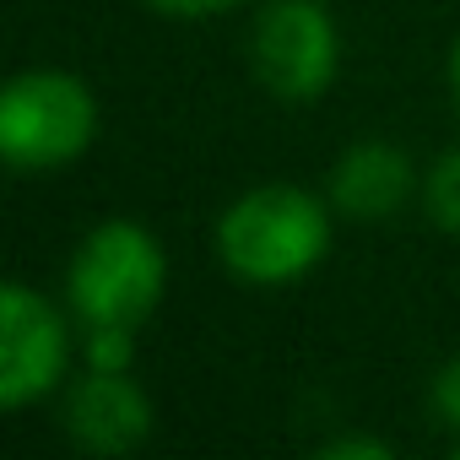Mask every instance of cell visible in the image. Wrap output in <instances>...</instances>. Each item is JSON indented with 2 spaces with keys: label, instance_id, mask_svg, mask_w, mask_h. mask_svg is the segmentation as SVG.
Wrapping results in <instances>:
<instances>
[{
  "label": "cell",
  "instance_id": "3",
  "mask_svg": "<svg viewBox=\"0 0 460 460\" xmlns=\"http://www.w3.org/2000/svg\"><path fill=\"white\" fill-rule=\"evenodd\" d=\"M98 93L66 66H28L0 93V157L17 173H60L98 141Z\"/></svg>",
  "mask_w": 460,
  "mask_h": 460
},
{
  "label": "cell",
  "instance_id": "12",
  "mask_svg": "<svg viewBox=\"0 0 460 460\" xmlns=\"http://www.w3.org/2000/svg\"><path fill=\"white\" fill-rule=\"evenodd\" d=\"M320 455H325V460H390V444H385V438H358V433H347V438L320 444Z\"/></svg>",
  "mask_w": 460,
  "mask_h": 460
},
{
  "label": "cell",
  "instance_id": "9",
  "mask_svg": "<svg viewBox=\"0 0 460 460\" xmlns=\"http://www.w3.org/2000/svg\"><path fill=\"white\" fill-rule=\"evenodd\" d=\"M82 352L93 368H130L136 363V331H82Z\"/></svg>",
  "mask_w": 460,
  "mask_h": 460
},
{
  "label": "cell",
  "instance_id": "8",
  "mask_svg": "<svg viewBox=\"0 0 460 460\" xmlns=\"http://www.w3.org/2000/svg\"><path fill=\"white\" fill-rule=\"evenodd\" d=\"M417 200H422V211H428V222L438 227V234L460 239V141L428 163L422 195H417Z\"/></svg>",
  "mask_w": 460,
  "mask_h": 460
},
{
  "label": "cell",
  "instance_id": "7",
  "mask_svg": "<svg viewBox=\"0 0 460 460\" xmlns=\"http://www.w3.org/2000/svg\"><path fill=\"white\" fill-rule=\"evenodd\" d=\"M325 195L352 222H385V217L406 211L422 195V173H417L406 146L368 136V141H352L336 157V168L325 179Z\"/></svg>",
  "mask_w": 460,
  "mask_h": 460
},
{
  "label": "cell",
  "instance_id": "4",
  "mask_svg": "<svg viewBox=\"0 0 460 460\" xmlns=\"http://www.w3.org/2000/svg\"><path fill=\"white\" fill-rule=\"evenodd\" d=\"M250 66L282 103H314L341 71V28L325 0H266L250 28Z\"/></svg>",
  "mask_w": 460,
  "mask_h": 460
},
{
  "label": "cell",
  "instance_id": "14",
  "mask_svg": "<svg viewBox=\"0 0 460 460\" xmlns=\"http://www.w3.org/2000/svg\"><path fill=\"white\" fill-rule=\"evenodd\" d=\"M455 460H460V438H455Z\"/></svg>",
  "mask_w": 460,
  "mask_h": 460
},
{
  "label": "cell",
  "instance_id": "11",
  "mask_svg": "<svg viewBox=\"0 0 460 460\" xmlns=\"http://www.w3.org/2000/svg\"><path fill=\"white\" fill-rule=\"evenodd\" d=\"M146 6H152L157 17L200 22V17H222V12H234V6H244V0H146Z\"/></svg>",
  "mask_w": 460,
  "mask_h": 460
},
{
  "label": "cell",
  "instance_id": "1",
  "mask_svg": "<svg viewBox=\"0 0 460 460\" xmlns=\"http://www.w3.org/2000/svg\"><path fill=\"white\" fill-rule=\"evenodd\" d=\"M336 239V206L304 184L271 179L250 184L217 211L211 250L222 271L244 288H288L304 282Z\"/></svg>",
  "mask_w": 460,
  "mask_h": 460
},
{
  "label": "cell",
  "instance_id": "10",
  "mask_svg": "<svg viewBox=\"0 0 460 460\" xmlns=\"http://www.w3.org/2000/svg\"><path fill=\"white\" fill-rule=\"evenodd\" d=\"M428 401H433L438 422H449V428L460 433V358H449V363L433 374V390H428Z\"/></svg>",
  "mask_w": 460,
  "mask_h": 460
},
{
  "label": "cell",
  "instance_id": "5",
  "mask_svg": "<svg viewBox=\"0 0 460 460\" xmlns=\"http://www.w3.org/2000/svg\"><path fill=\"white\" fill-rule=\"evenodd\" d=\"M71 368V325L66 314L28 282L0 288V406L28 411L49 390L66 385Z\"/></svg>",
  "mask_w": 460,
  "mask_h": 460
},
{
  "label": "cell",
  "instance_id": "2",
  "mask_svg": "<svg viewBox=\"0 0 460 460\" xmlns=\"http://www.w3.org/2000/svg\"><path fill=\"white\" fill-rule=\"evenodd\" d=\"M168 293V250L136 217L87 227L66 266V309L82 331H141Z\"/></svg>",
  "mask_w": 460,
  "mask_h": 460
},
{
  "label": "cell",
  "instance_id": "6",
  "mask_svg": "<svg viewBox=\"0 0 460 460\" xmlns=\"http://www.w3.org/2000/svg\"><path fill=\"white\" fill-rule=\"evenodd\" d=\"M66 438L82 455H130L152 433V395L130 368H82L66 385Z\"/></svg>",
  "mask_w": 460,
  "mask_h": 460
},
{
  "label": "cell",
  "instance_id": "13",
  "mask_svg": "<svg viewBox=\"0 0 460 460\" xmlns=\"http://www.w3.org/2000/svg\"><path fill=\"white\" fill-rule=\"evenodd\" d=\"M449 98H455V114H460V39L449 49Z\"/></svg>",
  "mask_w": 460,
  "mask_h": 460
}]
</instances>
